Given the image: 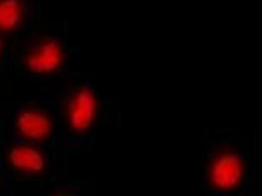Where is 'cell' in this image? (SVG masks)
<instances>
[{"mask_svg": "<svg viewBox=\"0 0 262 196\" xmlns=\"http://www.w3.org/2000/svg\"><path fill=\"white\" fill-rule=\"evenodd\" d=\"M243 173L242 159L237 154L228 153L214 159L210 166L208 178L213 186L228 190L240 184Z\"/></svg>", "mask_w": 262, "mask_h": 196, "instance_id": "1", "label": "cell"}, {"mask_svg": "<svg viewBox=\"0 0 262 196\" xmlns=\"http://www.w3.org/2000/svg\"><path fill=\"white\" fill-rule=\"evenodd\" d=\"M96 101L90 89H82L76 93L70 103L69 120L74 131L84 133L94 122Z\"/></svg>", "mask_w": 262, "mask_h": 196, "instance_id": "2", "label": "cell"}, {"mask_svg": "<svg viewBox=\"0 0 262 196\" xmlns=\"http://www.w3.org/2000/svg\"><path fill=\"white\" fill-rule=\"evenodd\" d=\"M62 58V51L59 43L50 40L41 44L29 55L27 66L34 73H50L59 68Z\"/></svg>", "mask_w": 262, "mask_h": 196, "instance_id": "3", "label": "cell"}, {"mask_svg": "<svg viewBox=\"0 0 262 196\" xmlns=\"http://www.w3.org/2000/svg\"><path fill=\"white\" fill-rule=\"evenodd\" d=\"M16 127L23 136L32 141L43 140L52 131L50 118L36 110H26L21 113L16 119Z\"/></svg>", "mask_w": 262, "mask_h": 196, "instance_id": "4", "label": "cell"}, {"mask_svg": "<svg viewBox=\"0 0 262 196\" xmlns=\"http://www.w3.org/2000/svg\"><path fill=\"white\" fill-rule=\"evenodd\" d=\"M9 161L16 169L29 173H40L47 165L43 154L37 149L27 145L12 148L9 153Z\"/></svg>", "mask_w": 262, "mask_h": 196, "instance_id": "5", "label": "cell"}, {"mask_svg": "<svg viewBox=\"0 0 262 196\" xmlns=\"http://www.w3.org/2000/svg\"><path fill=\"white\" fill-rule=\"evenodd\" d=\"M20 18L21 6L18 0L0 1V29H14L19 24Z\"/></svg>", "mask_w": 262, "mask_h": 196, "instance_id": "6", "label": "cell"}]
</instances>
